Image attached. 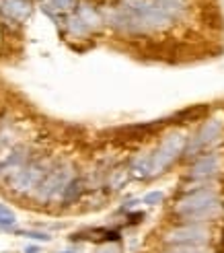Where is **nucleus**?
Instances as JSON below:
<instances>
[{"label": "nucleus", "mask_w": 224, "mask_h": 253, "mask_svg": "<svg viewBox=\"0 0 224 253\" xmlns=\"http://www.w3.org/2000/svg\"><path fill=\"white\" fill-rule=\"evenodd\" d=\"M218 210H220V200H218V194L212 187L200 189V192H193L189 196H185L175 206L177 216L191 222V224L214 218L218 214Z\"/></svg>", "instance_id": "obj_1"}, {"label": "nucleus", "mask_w": 224, "mask_h": 253, "mask_svg": "<svg viewBox=\"0 0 224 253\" xmlns=\"http://www.w3.org/2000/svg\"><path fill=\"white\" fill-rule=\"evenodd\" d=\"M72 177H76L72 165H60V167L49 169L45 173V177L39 181V185L35 187V200L37 202H54V200L62 198V194H64V189L70 183Z\"/></svg>", "instance_id": "obj_2"}, {"label": "nucleus", "mask_w": 224, "mask_h": 253, "mask_svg": "<svg viewBox=\"0 0 224 253\" xmlns=\"http://www.w3.org/2000/svg\"><path fill=\"white\" fill-rule=\"evenodd\" d=\"M47 171H49L47 163H41V161L25 163V165H21L8 175V187L17 194H31L39 185V181L45 177Z\"/></svg>", "instance_id": "obj_3"}, {"label": "nucleus", "mask_w": 224, "mask_h": 253, "mask_svg": "<svg viewBox=\"0 0 224 253\" xmlns=\"http://www.w3.org/2000/svg\"><path fill=\"white\" fill-rule=\"evenodd\" d=\"M183 148H185V136L179 132L169 134L160 142V146L150 155V177L163 173L171 163H175L179 155H183Z\"/></svg>", "instance_id": "obj_4"}, {"label": "nucleus", "mask_w": 224, "mask_h": 253, "mask_svg": "<svg viewBox=\"0 0 224 253\" xmlns=\"http://www.w3.org/2000/svg\"><path fill=\"white\" fill-rule=\"evenodd\" d=\"M210 239V233L200 224H183L167 233L165 241L173 247H204Z\"/></svg>", "instance_id": "obj_5"}, {"label": "nucleus", "mask_w": 224, "mask_h": 253, "mask_svg": "<svg viewBox=\"0 0 224 253\" xmlns=\"http://www.w3.org/2000/svg\"><path fill=\"white\" fill-rule=\"evenodd\" d=\"M222 128H224V120L220 118V116H216V118H212V120H208L200 130H197V134L191 138L189 142H185V157H195L200 150H204L208 144H212L216 138H218V134L222 132Z\"/></svg>", "instance_id": "obj_6"}, {"label": "nucleus", "mask_w": 224, "mask_h": 253, "mask_svg": "<svg viewBox=\"0 0 224 253\" xmlns=\"http://www.w3.org/2000/svg\"><path fill=\"white\" fill-rule=\"evenodd\" d=\"M218 169H220V157L218 155H204L193 163V167L189 171V179L191 181H206L210 177H214L218 173Z\"/></svg>", "instance_id": "obj_7"}, {"label": "nucleus", "mask_w": 224, "mask_h": 253, "mask_svg": "<svg viewBox=\"0 0 224 253\" xmlns=\"http://www.w3.org/2000/svg\"><path fill=\"white\" fill-rule=\"evenodd\" d=\"M31 2L29 0H0V15L8 21L23 23L31 15Z\"/></svg>", "instance_id": "obj_8"}, {"label": "nucleus", "mask_w": 224, "mask_h": 253, "mask_svg": "<svg viewBox=\"0 0 224 253\" xmlns=\"http://www.w3.org/2000/svg\"><path fill=\"white\" fill-rule=\"evenodd\" d=\"M86 27H89L91 31H95V29H99L101 27V23H103V17H101V12H99L93 4H89V2H78V6H76V12H74Z\"/></svg>", "instance_id": "obj_9"}, {"label": "nucleus", "mask_w": 224, "mask_h": 253, "mask_svg": "<svg viewBox=\"0 0 224 253\" xmlns=\"http://www.w3.org/2000/svg\"><path fill=\"white\" fill-rule=\"evenodd\" d=\"M82 194V179L80 177H72L70 183L66 185L64 189V194H62V202L64 204H72V202H76Z\"/></svg>", "instance_id": "obj_10"}, {"label": "nucleus", "mask_w": 224, "mask_h": 253, "mask_svg": "<svg viewBox=\"0 0 224 253\" xmlns=\"http://www.w3.org/2000/svg\"><path fill=\"white\" fill-rule=\"evenodd\" d=\"M132 175H134V177H140V179H146V177H150V155L136 157V159L132 161Z\"/></svg>", "instance_id": "obj_11"}, {"label": "nucleus", "mask_w": 224, "mask_h": 253, "mask_svg": "<svg viewBox=\"0 0 224 253\" xmlns=\"http://www.w3.org/2000/svg\"><path fill=\"white\" fill-rule=\"evenodd\" d=\"M66 27H68V31H70L72 35H76V37H82V35H89V33H91V29L86 27V25H84L76 15H72V17L66 19Z\"/></svg>", "instance_id": "obj_12"}, {"label": "nucleus", "mask_w": 224, "mask_h": 253, "mask_svg": "<svg viewBox=\"0 0 224 253\" xmlns=\"http://www.w3.org/2000/svg\"><path fill=\"white\" fill-rule=\"evenodd\" d=\"M15 224H17V214L8 206L0 204V226H2V229H10V226H15Z\"/></svg>", "instance_id": "obj_13"}, {"label": "nucleus", "mask_w": 224, "mask_h": 253, "mask_svg": "<svg viewBox=\"0 0 224 253\" xmlns=\"http://www.w3.org/2000/svg\"><path fill=\"white\" fill-rule=\"evenodd\" d=\"M121 251L123 249H121L119 241H105L95 249V253H121Z\"/></svg>", "instance_id": "obj_14"}, {"label": "nucleus", "mask_w": 224, "mask_h": 253, "mask_svg": "<svg viewBox=\"0 0 224 253\" xmlns=\"http://www.w3.org/2000/svg\"><path fill=\"white\" fill-rule=\"evenodd\" d=\"M163 200H165V194H163V192H150V194L144 196L142 202H144L146 206H156V204H160Z\"/></svg>", "instance_id": "obj_15"}, {"label": "nucleus", "mask_w": 224, "mask_h": 253, "mask_svg": "<svg viewBox=\"0 0 224 253\" xmlns=\"http://www.w3.org/2000/svg\"><path fill=\"white\" fill-rule=\"evenodd\" d=\"M19 235L29 237V239H35V241H43V243H47L49 239H52L47 233H41V231H19Z\"/></svg>", "instance_id": "obj_16"}, {"label": "nucleus", "mask_w": 224, "mask_h": 253, "mask_svg": "<svg viewBox=\"0 0 224 253\" xmlns=\"http://www.w3.org/2000/svg\"><path fill=\"white\" fill-rule=\"evenodd\" d=\"M76 0H49V6L56 8V10H68L74 6Z\"/></svg>", "instance_id": "obj_17"}, {"label": "nucleus", "mask_w": 224, "mask_h": 253, "mask_svg": "<svg viewBox=\"0 0 224 253\" xmlns=\"http://www.w3.org/2000/svg\"><path fill=\"white\" fill-rule=\"evenodd\" d=\"M165 253H206L204 247H173Z\"/></svg>", "instance_id": "obj_18"}, {"label": "nucleus", "mask_w": 224, "mask_h": 253, "mask_svg": "<svg viewBox=\"0 0 224 253\" xmlns=\"http://www.w3.org/2000/svg\"><path fill=\"white\" fill-rule=\"evenodd\" d=\"M121 183H126V175L119 171V173H115V177H113V187H115V185H121Z\"/></svg>", "instance_id": "obj_19"}, {"label": "nucleus", "mask_w": 224, "mask_h": 253, "mask_svg": "<svg viewBox=\"0 0 224 253\" xmlns=\"http://www.w3.org/2000/svg\"><path fill=\"white\" fill-rule=\"evenodd\" d=\"M25 253H41V249L35 245H29V247H25Z\"/></svg>", "instance_id": "obj_20"}, {"label": "nucleus", "mask_w": 224, "mask_h": 253, "mask_svg": "<svg viewBox=\"0 0 224 253\" xmlns=\"http://www.w3.org/2000/svg\"><path fill=\"white\" fill-rule=\"evenodd\" d=\"M62 253H76V251H62Z\"/></svg>", "instance_id": "obj_21"}]
</instances>
